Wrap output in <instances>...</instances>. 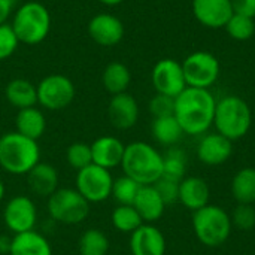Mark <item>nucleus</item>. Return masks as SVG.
Listing matches in <instances>:
<instances>
[{
    "label": "nucleus",
    "mask_w": 255,
    "mask_h": 255,
    "mask_svg": "<svg viewBox=\"0 0 255 255\" xmlns=\"http://www.w3.org/2000/svg\"><path fill=\"white\" fill-rule=\"evenodd\" d=\"M217 99L206 88L187 87L175 97L173 117L184 134L203 136L214 126Z\"/></svg>",
    "instance_id": "obj_1"
},
{
    "label": "nucleus",
    "mask_w": 255,
    "mask_h": 255,
    "mask_svg": "<svg viewBox=\"0 0 255 255\" xmlns=\"http://www.w3.org/2000/svg\"><path fill=\"white\" fill-rule=\"evenodd\" d=\"M121 169L139 185H152L163 176V154L146 142H131L126 145Z\"/></svg>",
    "instance_id": "obj_2"
},
{
    "label": "nucleus",
    "mask_w": 255,
    "mask_h": 255,
    "mask_svg": "<svg viewBox=\"0 0 255 255\" xmlns=\"http://www.w3.org/2000/svg\"><path fill=\"white\" fill-rule=\"evenodd\" d=\"M40 161L37 140L25 137L18 131L0 136V167L15 176L27 175Z\"/></svg>",
    "instance_id": "obj_3"
},
{
    "label": "nucleus",
    "mask_w": 255,
    "mask_h": 255,
    "mask_svg": "<svg viewBox=\"0 0 255 255\" xmlns=\"http://www.w3.org/2000/svg\"><path fill=\"white\" fill-rule=\"evenodd\" d=\"M19 40V43L34 46L42 43L51 31V13L40 1H25L13 10L9 22Z\"/></svg>",
    "instance_id": "obj_4"
},
{
    "label": "nucleus",
    "mask_w": 255,
    "mask_h": 255,
    "mask_svg": "<svg viewBox=\"0 0 255 255\" xmlns=\"http://www.w3.org/2000/svg\"><path fill=\"white\" fill-rule=\"evenodd\" d=\"M251 124L253 112L242 97L226 96L221 100H217L214 115V127L217 133L235 142L248 134Z\"/></svg>",
    "instance_id": "obj_5"
},
{
    "label": "nucleus",
    "mask_w": 255,
    "mask_h": 255,
    "mask_svg": "<svg viewBox=\"0 0 255 255\" xmlns=\"http://www.w3.org/2000/svg\"><path fill=\"white\" fill-rule=\"evenodd\" d=\"M191 226L197 241L208 248L224 245L233 230L230 214L221 206L212 203L193 212Z\"/></svg>",
    "instance_id": "obj_6"
},
{
    "label": "nucleus",
    "mask_w": 255,
    "mask_h": 255,
    "mask_svg": "<svg viewBox=\"0 0 255 255\" xmlns=\"http://www.w3.org/2000/svg\"><path fill=\"white\" fill-rule=\"evenodd\" d=\"M49 217L66 226L82 223L90 214V203L76 188H58L48 197Z\"/></svg>",
    "instance_id": "obj_7"
},
{
    "label": "nucleus",
    "mask_w": 255,
    "mask_h": 255,
    "mask_svg": "<svg viewBox=\"0 0 255 255\" xmlns=\"http://www.w3.org/2000/svg\"><path fill=\"white\" fill-rule=\"evenodd\" d=\"M37 105L48 111H61L72 105L76 96L75 84L66 75L52 73L40 79L36 85Z\"/></svg>",
    "instance_id": "obj_8"
},
{
    "label": "nucleus",
    "mask_w": 255,
    "mask_h": 255,
    "mask_svg": "<svg viewBox=\"0 0 255 255\" xmlns=\"http://www.w3.org/2000/svg\"><path fill=\"white\" fill-rule=\"evenodd\" d=\"M181 64L187 87L209 90L221 73V64L218 58L208 51H196L187 55Z\"/></svg>",
    "instance_id": "obj_9"
},
{
    "label": "nucleus",
    "mask_w": 255,
    "mask_h": 255,
    "mask_svg": "<svg viewBox=\"0 0 255 255\" xmlns=\"http://www.w3.org/2000/svg\"><path fill=\"white\" fill-rule=\"evenodd\" d=\"M76 190L88 203H102L112 194L114 178L111 170L90 164L76 173Z\"/></svg>",
    "instance_id": "obj_10"
},
{
    "label": "nucleus",
    "mask_w": 255,
    "mask_h": 255,
    "mask_svg": "<svg viewBox=\"0 0 255 255\" xmlns=\"http://www.w3.org/2000/svg\"><path fill=\"white\" fill-rule=\"evenodd\" d=\"M3 221L13 235L34 230L37 223V209L34 202L22 194L12 197L3 208Z\"/></svg>",
    "instance_id": "obj_11"
},
{
    "label": "nucleus",
    "mask_w": 255,
    "mask_h": 255,
    "mask_svg": "<svg viewBox=\"0 0 255 255\" xmlns=\"http://www.w3.org/2000/svg\"><path fill=\"white\" fill-rule=\"evenodd\" d=\"M151 81L158 94L176 97L187 88L182 64L173 58H161L151 72Z\"/></svg>",
    "instance_id": "obj_12"
},
{
    "label": "nucleus",
    "mask_w": 255,
    "mask_h": 255,
    "mask_svg": "<svg viewBox=\"0 0 255 255\" xmlns=\"http://www.w3.org/2000/svg\"><path fill=\"white\" fill-rule=\"evenodd\" d=\"M87 30L91 40L105 48L118 45L126 33L123 21L117 15L108 12H100L94 15L88 21Z\"/></svg>",
    "instance_id": "obj_13"
},
{
    "label": "nucleus",
    "mask_w": 255,
    "mask_h": 255,
    "mask_svg": "<svg viewBox=\"0 0 255 255\" xmlns=\"http://www.w3.org/2000/svg\"><path fill=\"white\" fill-rule=\"evenodd\" d=\"M199 161L205 166H221L233 155V142L220 133H205L196 149Z\"/></svg>",
    "instance_id": "obj_14"
},
{
    "label": "nucleus",
    "mask_w": 255,
    "mask_h": 255,
    "mask_svg": "<svg viewBox=\"0 0 255 255\" xmlns=\"http://www.w3.org/2000/svg\"><path fill=\"white\" fill-rule=\"evenodd\" d=\"M194 18L208 28L226 27L235 13L232 0H191Z\"/></svg>",
    "instance_id": "obj_15"
},
{
    "label": "nucleus",
    "mask_w": 255,
    "mask_h": 255,
    "mask_svg": "<svg viewBox=\"0 0 255 255\" xmlns=\"http://www.w3.org/2000/svg\"><path fill=\"white\" fill-rule=\"evenodd\" d=\"M108 120L117 130H128L134 127L139 120L137 100L128 93L112 96L108 105Z\"/></svg>",
    "instance_id": "obj_16"
},
{
    "label": "nucleus",
    "mask_w": 255,
    "mask_h": 255,
    "mask_svg": "<svg viewBox=\"0 0 255 255\" xmlns=\"http://www.w3.org/2000/svg\"><path fill=\"white\" fill-rule=\"evenodd\" d=\"M166 247L167 244L163 232L154 224L143 223L130 235L131 255H164Z\"/></svg>",
    "instance_id": "obj_17"
},
{
    "label": "nucleus",
    "mask_w": 255,
    "mask_h": 255,
    "mask_svg": "<svg viewBox=\"0 0 255 255\" xmlns=\"http://www.w3.org/2000/svg\"><path fill=\"white\" fill-rule=\"evenodd\" d=\"M93 164L103 169H115L121 166L126 145L115 136H100L91 145Z\"/></svg>",
    "instance_id": "obj_18"
},
{
    "label": "nucleus",
    "mask_w": 255,
    "mask_h": 255,
    "mask_svg": "<svg viewBox=\"0 0 255 255\" xmlns=\"http://www.w3.org/2000/svg\"><path fill=\"white\" fill-rule=\"evenodd\" d=\"M188 211L196 212L211 203L209 184L200 176H185L179 182V200Z\"/></svg>",
    "instance_id": "obj_19"
},
{
    "label": "nucleus",
    "mask_w": 255,
    "mask_h": 255,
    "mask_svg": "<svg viewBox=\"0 0 255 255\" xmlns=\"http://www.w3.org/2000/svg\"><path fill=\"white\" fill-rule=\"evenodd\" d=\"M133 206L146 224L157 223L166 211V203L154 185H140Z\"/></svg>",
    "instance_id": "obj_20"
},
{
    "label": "nucleus",
    "mask_w": 255,
    "mask_h": 255,
    "mask_svg": "<svg viewBox=\"0 0 255 255\" xmlns=\"http://www.w3.org/2000/svg\"><path fill=\"white\" fill-rule=\"evenodd\" d=\"M30 191L39 197H49L58 190V172L49 163L39 161L27 175Z\"/></svg>",
    "instance_id": "obj_21"
},
{
    "label": "nucleus",
    "mask_w": 255,
    "mask_h": 255,
    "mask_svg": "<svg viewBox=\"0 0 255 255\" xmlns=\"http://www.w3.org/2000/svg\"><path fill=\"white\" fill-rule=\"evenodd\" d=\"M9 255H52V248L43 235L30 230L12 236Z\"/></svg>",
    "instance_id": "obj_22"
},
{
    "label": "nucleus",
    "mask_w": 255,
    "mask_h": 255,
    "mask_svg": "<svg viewBox=\"0 0 255 255\" xmlns=\"http://www.w3.org/2000/svg\"><path fill=\"white\" fill-rule=\"evenodd\" d=\"M4 97L13 108L25 109L37 105V90L33 82L24 78L10 79L4 88Z\"/></svg>",
    "instance_id": "obj_23"
},
{
    "label": "nucleus",
    "mask_w": 255,
    "mask_h": 255,
    "mask_svg": "<svg viewBox=\"0 0 255 255\" xmlns=\"http://www.w3.org/2000/svg\"><path fill=\"white\" fill-rule=\"evenodd\" d=\"M15 131L19 134L33 140H39L46 130V118L36 106L19 109L15 117Z\"/></svg>",
    "instance_id": "obj_24"
},
{
    "label": "nucleus",
    "mask_w": 255,
    "mask_h": 255,
    "mask_svg": "<svg viewBox=\"0 0 255 255\" xmlns=\"http://www.w3.org/2000/svg\"><path fill=\"white\" fill-rule=\"evenodd\" d=\"M130 82H131V73L124 63L112 61L103 69L102 84L109 94L115 96V94L127 93Z\"/></svg>",
    "instance_id": "obj_25"
},
{
    "label": "nucleus",
    "mask_w": 255,
    "mask_h": 255,
    "mask_svg": "<svg viewBox=\"0 0 255 255\" xmlns=\"http://www.w3.org/2000/svg\"><path fill=\"white\" fill-rule=\"evenodd\" d=\"M151 133L154 140L166 148L175 146L184 136V131L173 115L154 118L151 124Z\"/></svg>",
    "instance_id": "obj_26"
},
{
    "label": "nucleus",
    "mask_w": 255,
    "mask_h": 255,
    "mask_svg": "<svg viewBox=\"0 0 255 255\" xmlns=\"http://www.w3.org/2000/svg\"><path fill=\"white\" fill-rule=\"evenodd\" d=\"M232 196L238 205L255 203V167H242L232 179Z\"/></svg>",
    "instance_id": "obj_27"
},
{
    "label": "nucleus",
    "mask_w": 255,
    "mask_h": 255,
    "mask_svg": "<svg viewBox=\"0 0 255 255\" xmlns=\"http://www.w3.org/2000/svg\"><path fill=\"white\" fill-rule=\"evenodd\" d=\"M188 166L187 154L179 146H170L163 154V176L181 182L185 178Z\"/></svg>",
    "instance_id": "obj_28"
},
{
    "label": "nucleus",
    "mask_w": 255,
    "mask_h": 255,
    "mask_svg": "<svg viewBox=\"0 0 255 255\" xmlns=\"http://www.w3.org/2000/svg\"><path fill=\"white\" fill-rule=\"evenodd\" d=\"M111 221L115 230L130 235L143 224V220L133 205H118L111 215Z\"/></svg>",
    "instance_id": "obj_29"
},
{
    "label": "nucleus",
    "mask_w": 255,
    "mask_h": 255,
    "mask_svg": "<svg viewBox=\"0 0 255 255\" xmlns=\"http://www.w3.org/2000/svg\"><path fill=\"white\" fill-rule=\"evenodd\" d=\"M81 255H106L109 251V239L99 229L85 230L78 242Z\"/></svg>",
    "instance_id": "obj_30"
},
{
    "label": "nucleus",
    "mask_w": 255,
    "mask_h": 255,
    "mask_svg": "<svg viewBox=\"0 0 255 255\" xmlns=\"http://www.w3.org/2000/svg\"><path fill=\"white\" fill-rule=\"evenodd\" d=\"M227 34L239 42L248 40L255 34V21L253 16H247L242 13H233L226 24Z\"/></svg>",
    "instance_id": "obj_31"
},
{
    "label": "nucleus",
    "mask_w": 255,
    "mask_h": 255,
    "mask_svg": "<svg viewBox=\"0 0 255 255\" xmlns=\"http://www.w3.org/2000/svg\"><path fill=\"white\" fill-rule=\"evenodd\" d=\"M139 188H140V185L134 179L123 175V176L114 179L111 197H114L118 205H133Z\"/></svg>",
    "instance_id": "obj_32"
},
{
    "label": "nucleus",
    "mask_w": 255,
    "mask_h": 255,
    "mask_svg": "<svg viewBox=\"0 0 255 255\" xmlns=\"http://www.w3.org/2000/svg\"><path fill=\"white\" fill-rule=\"evenodd\" d=\"M66 160H67V164L76 170H81L93 164L91 146L84 142H75L69 145L66 151Z\"/></svg>",
    "instance_id": "obj_33"
},
{
    "label": "nucleus",
    "mask_w": 255,
    "mask_h": 255,
    "mask_svg": "<svg viewBox=\"0 0 255 255\" xmlns=\"http://www.w3.org/2000/svg\"><path fill=\"white\" fill-rule=\"evenodd\" d=\"M230 217L233 227H236L238 230L250 232L255 227L254 205H238Z\"/></svg>",
    "instance_id": "obj_34"
},
{
    "label": "nucleus",
    "mask_w": 255,
    "mask_h": 255,
    "mask_svg": "<svg viewBox=\"0 0 255 255\" xmlns=\"http://www.w3.org/2000/svg\"><path fill=\"white\" fill-rule=\"evenodd\" d=\"M18 46H19V40L12 25L9 22L0 25V61L10 58L18 49Z\"/></svg>",
    "instance_id": "obj_35"
},
{
    "label": "nucleus",
    "mask_w": 255,
    "mask_h": 255,
    "mask_svg": "<svg viewBox=\"0 0 255 255\" xmlns=\"http://www.w3.org/2000/svg\"><path fill=\"white\" fill-rule=\"evenodd\" d=\"M148 109L154 118L161 117H170L175 112V97L166 96V94H155L148 105Z\"/></svg>",
    "instance_id": "obj_36"
},
{
    "label": "nucleus",
    "mask_w": 255,
    "mask_h": 255,
    "mask_svg": "<svg viewBox=\"0 0 255 255\" xmlns=\"http://www.w3.org/2000/svg\"><path fill=\"white\" fill-rule=\"evenodd\" d=\"M152 185L158 191V194L163 199V202L166 203V206L172 205V203H176L179 200V182L178 181H173V179L161 176Z\"/></svg>",
    "instance_id": "obj_37"
},
{
    "label": "nucleus",
    "mask_w": 255,
    "mask_h": 255,
    "mask_svg": "<svg viewBox=\"0 0 255 255\" xmlns=\"http://www.w3.org/2000/svg\"><path fill=\"white\" fill-rule=\"evenodd\" d=\"M232 4L236 13L255 18V0H232Z\"/></svg>",
    "instance_id": "obj_38"
},
{
    "label": "nucleus",
    "mask_w": 255,
    "mask_h": 255,
    "mask_svg": "<svg viewBox=\"0 0 255 255\" xmlns=\"http://www.w3.org/2000/svg\"><path fill=\"white\" fill-rule=\"evenodd\" d=\"M15 1L16 0H0V25L7 24L9 18L12 16Z\"/></svg>",
    "instance_id": "obj_39"
},
{
    "label": "nucleus",
    "mask_w": 255,
    "mask_h": 255,
    "mask_svg": "<svg viewBox=\"0 0 255 255\" xmlns=\"http://www.w3.org/2000/svg\"><path fill=\"white\" fill-rule=\"evenodd\" d=\"M12 245V238L9 236H0V254L9 255Z\"/></svg>",
    "instance_id": "obj_40"
},
{
    "label": "nucleus",
    "mask_w": 255,
    "mask_h": 255,
    "mask_svg": "<svg viewBox=\"0 0 255 255\" xmlns=\"http://www.w3.org/2000/svg\"><path fill=\"white\" fill-rule=\"evenodd\" d=\"M96 1H99L105 6H117V4H121L124 0H96Z\"/></svg>",
    "instance_id": "obj_41"
},
{
    "label": "nucleus",
    "mask_w": 255,
    "mask_h": 255,
    "mask_svg": "<svg viewBox=\"0 0 255 255\" xmlns=\"http://www.w3.org/2000/svg\"><path fill=\"white\" fill-rule=\"evenodd\" d=\"M4 193H6V188H4L3 181L0 179V202H1V200H3V197H4Z\"/></svg>",
    "instance_id": "obj_42"
}]
</instances>
